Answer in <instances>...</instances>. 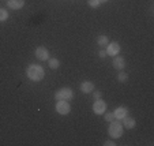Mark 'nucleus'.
I'll use <instances>...</instances> for the list:
<instances>
[{
  "instance_id": "obj_1",
  "label": "nucleus",
  "mask_w": 154,
  "mask_h": 146,
  "mask_svg": "<svg viewBox=\"0 0 154 146\" xmlns=\"http://www.w3.org/2000/svg\"><path fill=\"white\" fill-rule=\"evenodd\" d=\"M26 75L30 81L33 82H40L45 76V71H44L42 66L40 64H30L26 70Z\"/></svg>"
},
{
  "instance_id": "obj_2",
  "label": "nucleus",
  "mask_w": 154,
  "mask_h": 146,
  "mask_svg": "<svg viewBox=\"0 0 154 146\" xmlns=\"http://www.w3.org/2000/svg\"><path fill=\"white\" fill-rule=\"evenodd\" d=\"M123 130H124V127H123L120 120H112L111 124H109V129H108V134L113 139H119V138H122L123 132H124Z\"/></svg>"
},
{
  "instance_id": "obj_3",
  "label": "nucleus",
  "mask_w": 154,
  "mask_h": 146,
  "mask_svg": "<svg viewBox=\"0 0 154 146\" xmlns=\"http://www.w3.org/2000/svg\"><path fill=\"white\" fill-rule=\"evenodd\" d=\"M55 98L56 100H67V101H70V100L74 98L72 89H71V88H61V89H59V90L55 93Z\"/></svg>"
},
{
  "instance_id": "obj_4",
  "label": "nucleus",
  "mask_w": 154,
  "mask_h": 146,
  "mask_svg": "<svg viewBox=\"0 0 154 146\" xmlns=\"http://www.w3.org/2000/svg\"><path fill=\"white\" fill-rule=\"evenodd\" d=\"M56 112L59 115H68L71 112V105L67 100H57L56 102Z\"/></svg>"
},
{
  "instance_id": "obj_5",
  "label": "nucleus",
  "mask_w": 154,
  "mask_h": 146,
  "mask_svg": "<svg viewBox=\"0 0 154 146\" xmlns=\"http://www.w3.org/2000/svg\"><path fill=\"white\" fill-rule=\"evenodd\" d=\"M93 112L96 115H104L105 112H106V102L104 101V100H101V98H98V100H96L94 101V104H93Z\"/></svg>"
},
{
  "instance_id": "obj_6",
  "label": "nucleus",
  "mask_w": 154,
  "mask_h": 146,
  "mask_svg": "<svg viewBox=\"0 0 154 146\" xmlns=\"http://www.w3.org/2000/svg\"><path fill=\"white\" fill-rule=\"evenodd\" d=\"M120 44L119 42H116V41H112V42H109V44L106 45V49H105V52H106V55L109 56H116L120 53Z\"/></svg>"
},
{
  "instance_id": "obj_7",
  "label": "nucleus",
  "mask_w": 154,
  "mask_h": 146,
  "mask_svg": "<svg viewBox=\"0 0 154 146\" xmlns=\"http://www.w3.org/2000/svg\"><path fill=\"white\" fill-rule=\"evenodd\" d=\"M112 66H113L116 70L123 71V70H124V67H125V59L123 57V56H119V55L113 56V61H112Z\"/></svg>"
},
{
  "instance_id": "obj_8",
  "label": "nucleus",
  "mask_w": 154,
  "mask_h": 146,
  "mask_svg": "<svg viewBox=\"0 0 154 146\" xmlns=\"http://www.w3.org/2000/svg\"><path fill=\"white\" fill-rule=\"evenodd\" d=\"M35 57L41 61H45L49 59V52H48V49L45 47H38L35 49Z\"/></svg>"
},
{
  "instance_id": "obj_9",
  "label": "nucleus",
  "mask_w": 154,
  "mask_h": 146,
  "mask_svg": "<svg viewBox=\"0 0 154 146\" xmlns=\"http://www.w3.org/2000/svg\"><path fill=\"white\" fill-rule=\"evenodd\" d=\"M79 89H81L82 93L89 94V93H91V92L94 90V83L93 82H90V81H85V82H82L81 83Z\"/></svg>"
},
{
  "instance_id": "obj_10",
  "label": "nucleus",
  "mask_w": 154,
  "mask_h": 146,
  "mask_svg": "<svg viewBox=\"0 0 154 146\" xmlns=\"http://www.w3.org/2000/svg\"><path fill=\"white\" fill-rule=\"evenodd\" d=\"M25 6V0H7V7L11 10H20Z\"/></svg>"
},
{
  "instance_id": "obj_11",
  "label": "nucleus",
  "mask_w": 154,
  "mask_h": 146,
  "mask_svg": "<svg viewBox=\"0 0 154 146\" xmlns=\"http://www.w3.org/2000/svg\"><path fill=\"white\" fill-rule=\"evenodd\" d=\"M122 124H123V127L124 129H128V130H131V129H134L135 127V124H137V122H135V119L134 117H131V116H125V117H123L122 119Z\"/></svg>"
},
{
  "instance_id": "obj_12",
  "label": "nucleus",
  "mask_w": 154,
  "mask_h": 146,
  "mask_svg": "<svg viewBox=\"0 0 154 146\" xmlns=\"http://www.w3.org/2000/svg\"><path fill=\"white\" fill-rule=\"evenodd\" d=\"M113 115H115V119L122 120L123 117H125L128 115V109L125 108V107H117L113 111Z\"/></svg>"
},
{
  "instance_id": "obj_13",
  "label": "nucleus",
  "mask_w": 154,
  "mask_h": 146,
  "mask_svg": "<svg viewBox=\"0 0 154 146\" xmlns=\"http://www.w3.org/2000/svg\"><path fill=\"white\" fill-rule=\"evenodd\" d=\"M48 66H49L52 70H57L59 67H60V61L57 60V59H55V57H52V59H48Z\"/></svg>"
},
{
  "instance_id": "obj_14",
  "label": "nucleus",
  "mask_w": 154,
  "mask_h": 146,
  "mask_svg": "<svg viewBox=\"0 0 154 146\" xmlns=\"http://www.w3.org/2000/svg\"><path fill=\"white\" fill-rule=\"evenodd\" d=\"M97 42H98L100 47H106V45L109 44V38H108L106 36H100V37L97 38Z\"/></svg>"
},
{
  "instance_id": "obj_15",
  "label": "nucleus",
  "mask_w": 154,
  "mask_h": 146,
  "mask_svg": "<svg viewBox=\"0 0 154 146\" xmlns=\"http://www.w3.org/2000/svg\"><path fill=\"white\" fill-rule=\"evenodd\" d=\"M8 19V11L4 8H0V22H6Z\"/></svg>"
},
{
  "instance_id": "obj_16",
  "label": "nucleus",
  "mask_w": 154,
  "mask_h": 146,
  "mask_svg": "<svg viewBox=\"0 0 154 146\" xmlns=\"http://www.w3.org/2000/svg\"><path fill=\"white\" fill-rule=\"evenodd\" d=\"M128 79V74L124 73V71H120L119 75H117V81L119 82H125Z\"/></svg>"
},
{
  "instance_id": "obj_17",
  "label": "nucleus",
  "mask_w": 154,
  "mask_h": 146,
  "mask_svg": "<svg viewBox=\"0 0 154 146\" xmlns=\"http://www.w3.org/2000/svg\"><path fill=\"white\" fill-rule=\"evenodd\" d=\"M105 120H108V122H112V120H115V115L113 112H105Z\"/></svg>"
},
{
  "instance_id": "obj_18",
  "label": "nucleus",
  "mask_w": 154,
  "mask_h": 146,
  "mask_svg": "<svg viewBox=\"0 0 154 146\" xmlns=\"http://www.w3.org/2000/svg\"><path fill=\"white\" fill-rule=\"evenodd\" d=\"M100 0H89V6L91 7V8H97V7L100 6Z\"/></svg>"
},
{
  "instance_id": "obj_19",
  "label": "nucleus",
  "mask_w": 154,
  "mask_h": 146,
  "mask_svg": "<svg viewBox=\"0 0 154 146\" xmlns=\"http://www.w3.org/2000/svg\"><path fill=\"white\" fill-rule=\"evenodd\" d=\"M91 93H93V98L94 100H98V98H101L102 97V93L100 90H93Z\"/></svg>"
},
{
  "instance_id": "obj_20",
  "label": "nucleus",
  "mask_w": 154,
  "mask_h": 146,
  "mask_svg": "<svg viewBox=\"0 0 154 146\" xmlns=\"http://www.w3.org/2000/svg\"><path fill=\"white\" fill-rule=\"evenodd\" d=\"M116 143L112 142V141H106V142H104V146H115Z\"/></svg>"
},
{
  "instance_id": "obj_21",
  "label": "nucleus",
  "mask_w": 154,
  "mask_h": 146,
  "mask_svg": "<svg viewBox=\"0 0 154 146\" xmlns=\"http://www.w3.org/2000/svg\"><path fill=\"white\" fill-rule=\"evenodd\" d=\"M98 55H100V57H101V59H104L105 56H106V52H105V51H100Z\"/></svg>"
},
{
  "instance_id": "obj_22",
  "label": "nucleus",
  "mask_w": 154,
  "mask_h": 146,
  "mask_svg": "<svg viewBox=\"0 0 154 146\" xmlns=\"http://www.w3.org/2000/svg\"><path fill=\"white\" fill-rule=\"evenodd\" d=\"M108 0H100V3H106Z\"/></svg>"
}]
</instances>
